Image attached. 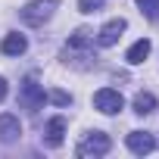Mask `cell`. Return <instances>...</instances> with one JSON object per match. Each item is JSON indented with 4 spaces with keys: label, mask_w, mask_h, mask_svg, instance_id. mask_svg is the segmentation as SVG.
I'll return each instance as SVG.
<instances>
[{
    "label": "cell",
    "mask_w": 159,
    "mask_h": 159,
    "mask_svg": "<svg viewBox=\"0 0 159 159\" xmlns=\"http://www.w3.org/2000/svg\"><path fill=\"white\" fill-rule=\"evenodd\" d=\"M147 56H150V41H147V38L134 41V44L128 47V53H125V59H128L131 66H140V62H143Z\"/></svg>",
    "instance_id": "obj_10"
},
{
    "label": "cell",
    "mask_w": 159,
    "mask_h": 159,
    "mask_svg": "<svg viewBox=\"0 0 159 159\" xmlns=\"http://www.w3.org/2000/svg\"><path fill=\"white\" fill-rule=\"evenodd\" d=\"M112 150V140H109V134H103V131H94V134H88L81 143H78V156H106Z\"/></svg>",
    "instance_id": "obj_4"
},
{
    "label": "cell",
    "mask_w": 159,
    "mask_h": 159,
    "mask_svg": "<svg viewBox=\"0 0 159 159\" xmlns=\"http://www.w3.org/2000/svg\"><path fill=\"white\" fill-rule=\"evenodd\" d=\"M62 140H66V119L53 116L47 122V128H44V143L47 147H62Z\"/></svg>",
    "instance_id": "obj_8"
},
{
    "label": "cell",
    "mask_w": 159,
    "mask_h": 159,
    "mask_svg": "<svg viewBox=\"0 0 159 159\" xmlns=\"http://www.w3.org/2000/svg\"><path fill=\"white\" fill-rule=\"evenodd\" d=\"M53 10H56V0H31L28 7L19 10V19H22L25 25L38 28V25H44V22L53 16Z\"/></svg>",
    "instance_id": "obj_1"
},
{
    "label": "cell",
    "mask_w": 159,
    "mask_h": 159,
    "mask_svg": "<svg viewBox=\"0 0 159 159\" xmlns=\"http://www.w3.org/2000/svg\"><path fill=\"white\" fill-rule=\"evenodd\" d=\"M131 106H134V112H137V116H150V112L156 109V97H153L150 91H140V94L134 97V103H131Z\"/></svg>",
    "instance_id": "obj_11"
},
{
    "label": "cell",
    "mask_w": 159,
    "mask_h": 159,
    "mask_svg": "<svg viewBox=\"0 0 159 159\" xmlns=\"http://www.w3.org/2000/svg\"><path fill=\"white\" fill-rule=\"evenodd\" d=\"M128 150L137 153V156H147V153L156 150V137H153L150 131H131V134H128Z\"/></svg>",
    "instance_id": "obj_7"
},
{
    "label": "cell",
    "mask_w": 159,
    "mask_h": 159,
    "mask_svg": "<svg viewBox=\"0 0 159 159\" xmlns=\"http://www.w3.org/2000/svg\"><path fill=\"white\" fill-rule=\"evenodd\" d=\"M125 28H128V22H125V19H109V22L97 31V38H94V41H97V47H112V44L122 38V31H125Z\"/></svg>",
    "instance_id": "obj_5"
},
{
    "label": "cell",
    "mask_w": 159,
    "mask_h": 159,
    "mask_svg": "<svg viewBox=\"0 0 159 159\" xmlns=\"http://www.w3.org/2000/svg\"><path fill=\"white\" fill-rule=\"evenodd\" d=\"M3 97H7V78H0V103H3Z\"/></svg>",
    "instance_id": "obj_15"
},
{
    "label": "cell",
    "mask_w": 159,
    "mask_h": 159,
    "mask_svg": "<svg viewBox=\"0 0 159 159\" xmlns=\"http://www.w3.org/2000/svg\"><path fill=\"white\" fill-rule=\"evenodd\" d=\"M19 137H22V122H19V116L3 112V116H0V140H3V143H16Z\"/></svg>",
    "instance_id": "obj_6"
},
{
    "label": "cell",
    "mask_w": 159,
    "mask_h": 159,
    "mask_svg": "<svg viewBox=\"0 0 159 159\" xmlns=\"http://www.w3.org/2000/svg\"><path fill=\"white\" fill-rule=\"evenodd\" d=\"M78 10H81V13H100L103 0H78Z\"/></svg>",
    "instance_id": "obj_14"
},
{
    "label": "cell",
    "mask_w": 159,
    "mask_h": 159,
    "mask_svg": "<svg viewBox=\"0 0 159 159\" xmlns=\"http://www.w3.org/2000/svg\"><path fill=\"white\" fill-rule=\"evenodd\" d=\"M137 7L147 13L150 22H159V0H137Z\"/></svg>",
    "instance_id": "obj_12"
},
{
    "label": "cell",
    "mask_w": 159,
    "mask_h": 159,
    "mask_svg": "<svg viewBox=\"0 0 159 159\" xmlns=\"http://www.w3.org/2000/svg\"><path fill=\"white\" fill-rule=\"evenodd\" d=\"M0 50H3L7 56H22L28 50V41H25V34H7L3 44H0Z\"/></svg>",
    "instance_id": "obj_9"
},
{
    "label": "cell",
    "mask_w": 159,
    "mask_h": 159,
    "mask_svg": "<svg viewBox=\"0 0 159 159\" xmlns=\"http://www.w3.org/2000/svg\"><path fill=\"white\" fill-rule=\"evenodd\" d=\"M122 106H125V97L116 88H100L94 94V109L103 116H116V112H122Z\"/></svg>",
    "instance_id": "obj_3"
},
{
    "label": "cell",
    "mask_w": 159,
    "mask_h": 159,
    "mask_svg": "<svg viewBox=\"0 0 159 159\" xmlns=\"http://www.w3.org/2000/svg\"><path fill=\"white\" fill-rule=\"evenodd\" d=\"M44 103H47L44 88L34 81V78H25L22 88H19V106H22V109H28V112H38Z\"/></svg>",
    "instance_id": "obj_2"
},
{
    "label": "cell",
    "mask_w": 159,
    "mask_h": 159,
    "mask_svg": "<svg viewBox=\"0 0 159 159\" xmlns=\"http://www.w3.org/2000/svg\"><path fill=\"white\" fill-rule=\"evenodd\" d=\"M47 100H50V103H56V106H69V103H72V94H66V91H50V94H47Z\"/></svg>",
    "instance_id": "obj_13"
}]
</instances>
